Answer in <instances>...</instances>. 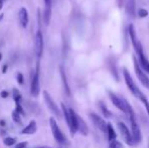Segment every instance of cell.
<instances>
[{
    "instance_id": "cell-7",
    "label": "cell",
    "mask_w": 149,
    "mask_h": 148,
    "mask_svg": "<svg viewBox=\"0 0 149 148\" xmlns=\"http://www.w3.org/2000/svg\"><path fill=\"white\" fill-rule=\"evenodd\" d=\"M89 117L91 119L92 123L96 126V128L100 131H102V133H107V123L104 122V120L102 118H100L98 115L94 114V113H90Z\"/></svg>"
},
{
    "instance_id": "cell-23",
    "label": "cell",
    "mask_w": 149,
    "mask_h": 148,
    "mask_svg": "<svg viewBox=\"0 0 149 148\" xmlns=\"http://www.w3.org/2000/svg\"><path fill=\"white\" fill-rule=\"evenodd\" d=\"M110 148H123V146H122V144L119 141L114 140L110 143Z\"/></svg>"
},
{
    "instance_id": "cell-14",
    "label": "cell",
    "mask_w": 149,
    "mask_h": 148,
    "mask_svg": "<svg viewBox=\"0 0 149 148\" xmlns=\"http://www.w3.org/2000/svg\"><path fill=\"white\" fill-rule=\"evenodd\" d=\"M138 56H139V65L141 68H143V70L145 72H147L149 74V62L148 60L146 59L145 55H144V52L141 51L140 53H137Z\"/></svg>"
},
{
    "instance_id": "cell-25",
    "label": "cell",
    "mask_w": 149,
    "mask_h": 148,
    "mask_svg": "<svg viewBox=\"0 0 149 148\" xmlns=\"http://www.w3.org/2000/svg\"><path fill=\"white\" fill-rule=\"evenodd\" d=\"M15 112L17 113V114H19V115H24V110H22V108L20 107L19 103H16V111Z\"/></svg>"
},
{
    "instance_id": "cell-30",
    "label": "cell",
    "mask_w": 149,
    "mask_h": 148,
    "mask_svg": "<svg viewBox=\"0 0 149 148\" xmlns=\"http://www.w3.org/2000/svg\"><path fill=\"white\" fill-rule=\"evenodd\" d=\"M3 2H4V0H0V9H1L2 6H3Z\"/></svg>"
},
{
    "instance_id": "cell-9",
    "label": "cell",
    "mask_w": 149,
    "mask_h": 148,
    "mask_svg": "<svg viewBox=\"0 0 149 148\" xmlns=\"http://www.w3.org/2000/svg\"><path fill=\"white\" fill-rule=\"evenodd\" d=\"M44 50V39H43V34L41 31H38L37 35H36V41H35V52L36 55L38 57H41L43 54Z\"/></svg>"
},
{
    "instance_id": "cell-2",
    "label": "cell",
    "mask_w": 149,
    "mask_h": 148,
    "mask_svg": "<svg viewBox=\"0 0 149 148\" xmlns=\"http://www.w3.org/2000/svg\"><path fill=\"white\" fill-rule=\"evenodd\" d=\"M129 117H130V122H131V136L133 139L134 144H138L141 141V132H140L139 125H138L137 121H136L135 115H134L133 110L129 112Z\"/></svg>"
},
{
    "instance_id": "cell-1",
    "label": "cell",
    "mask_w": 149,
    "mask_h": 148,
    "mask_svg": "<svg viewBox=\"0 0 149 148\" xmlns=\"http://www.w3.org/2000/svg\"><path fill=\"white\" fill-rule=\"evenodd\" d=\"M123 75H124V79H125L126 84H127V87L129 88V90L131 91L132 94H133L134 97H138L141 101H143L146 97L141 92V91H140V89L138 88V86L136 85V83L134 82L133 78H132L131 75H130L129 71H128L126 68H124V70H123Z\"/></svg>"
},
{
    "instance_id": "cell-3",
    "label": "cell",
    "mask_w": 149,
    "mask_h": 148,
    "mask_svg": "<svg viewBox=\"0 0 149 148\" xmlns=\"http://www.w3.org/2000/svg\"><path fill=\"white\" fill-rule=\"evenodd\" d=\"M108 92H109V95H110L111 101H112V103L115 105V107L118 108L119 110H121L122 112L126 113V114H129V112L132 111V107L129 105V103H128L127 101H125L124 99L116 95L114 92H112V91H108Z\"/></svg>"
},
{
    "instance_id": "cell-18",
    "label": "cell",
    "mask_w": 149,
    "mask_h": 148,
    "mask_svg": "<svg viewBox=\"0 0 149 148\" xmlns=\"http://www.w3.org/2000/svg\"><path fill=\"white\" fill-rule=\"evenodd\" d=\"M60 74H61V78H62L63 85H64L65 92L67 93V95H70V88H69L68 82H67V78H66V75H65V72H64V68H63L62 66L60 67Z\"/></svg>"
},
{
    "instance_id": "cell-19",
    "label": "cell",
    "mask_w": 149,
    "mask_h": 148,
    "mask_svg": "<svg viewBox=\"0 0 149 148\" xmlns=\"http://www.w3.org/2000/svg\"><path fill=\"white\" fill-rule=\"evenodd\" d=\"M135 0H128L127 2V12L131 16L135 14Z\"/></svg>"
},
{
    "instance_id": "cell-8",
    "label": "cell",
    "mask_w": 149,
    "mask_h": 148,
    "mask_svg": "<svg viewBox=\"0 0 149 148\" xmlns=\"http://www.w3.org/2000/svg\"><path fill=\"white\" fill-rule=\"evenodd\" d=\"M43 94H44V99H45V101H46V104H47L48 108L51 110L53 114H55L57 117H60V115H61L60 111H59V109H58L57 105L55 104V101H54L53 99L51 97V95H50L49 93H48V91H46V90L43 91Z\"/></svg>"
},
{
    "instance_id": "cell-28",
    "label": "cell",
    "mask_w": 149,
    "mask_h": 148,
    "mask_svg": "<svg viewBox=\"0 0 149 148\" xmlns=\"http://www.w3.org/2000/svg\"><path fill=\"white\" fill-rule=\"evenodd\" d=\"M26 146H28V143H26V142H22V143H18V144L15 146V148H26Z\"/></svg>"
},
{
    "instance_id": "cell-17",
    "label": "cell",
    "mask_w": 149,
    "mask_h": 148,
    "mask_svg": "<svg viewBox=\"0 0 149 148\" xmlns=\"http://www.w3.org/2000/svg\"><path fill=\"white\" fill-rule=\"evenodd\" d=\"M36 131H37V125H36L35 121H31L30 124H29L28 126H26V128L22 131V134L31 135V134H35Z\"/></svg>"
},
{
    "instance_id": "cell-27",
    "label": "cell",
    "mask_w": 149,
    "mask_h": 148,
    "mask_svg": "<svg viewBox=\"0 0 149 148\" xmlns=\"http://www.w3.org/2000/svg\"><path fill=\"white\" fill-rule=\"evenodd\" d=\"M142 103L145 105V108H146V111H147V113H148V116H149V103H148V101H147V99H144L143 101H142Z\"/></svg>"
},
{
    "instance_id": "cell-11",
    "label": "cell",
    "mask_w": 149,
    "mask_h": 148,
    "mask_svg": "<svg viewBox=\"0 0 149 148\" xmlns=\"http://www.w3.org/2000/svg\"><path fill=\"white\" fill-rule=\"evenodd\" d=\"M31 92L33 97H38L40 92V82H39V68H37L35 74L33 75L31 82Z\"/></svg>"
},
{
    "instance_id": "cell-15",
    "label": "cell",
    "mask_w": 149,
    "mask_h": 148,
    "mask_svg": "<svg viewBox=\"0 0 149 148\" xmlns=\"http://www.w3.org/2000/svg\"><path fill=\"white\" fill-rule=\"evenodd\" d=\"M77 131H80L83 135H87L88 133V128L86 124L79 116H77Z\"/></svg>"
},
{
    "instance_id": "cell-16",
    "label": "cell",
    "mask_w": 149,
    "mask_h": 148,
    "mask_svg": "<svg viewBox=\"0 0 149 148\" xmlns=\"http://www.w3.org/2000/svg\"><path fill=\"white\" fill-rule=\"evenodd\" d=\"M106 134H108V138H109V141H110V142L116 140L117 134H116V132H115L114 127L112 126L111 123H108V124H107V133Z\"/></svg>"
},
{
    "instance_id": "cell-29",
    "label": "cell",
    "mask_w": 149,
    "mask_h": 148,
    "mask_svg": "<svg viewBox=\"0 0 149 148\" xmlns=\"http://www.w3.org/2000/svg\"><path fill=\"white\" fill-rule=\"evenodd\" d=\"M17 77H18V82L22 84V74H18Z\"/></svg>"
},
{
    "instance_id": "cell-10",
    "label": "cell",
    "mask_w": 149,
    "mask_h": 148,
    "mask_svg": "<svg viewBox=\"0 0 149 148\" xmlns=\"http://www.w3.org/2000/svg\"><path fill=\"white\" fill-rule=\"evenodd\" d=\"M118 126H119V129H120V132H121V134H122V137L124 138L125 142L127 143L128 145H134L133 139H132L131 133H130L128 127L126 126L124 123H122V122L119 123Z\"/></svg>"
},
{
    "instance_id": "cell-26",
    "label": "cell",
    "mask_w": 149,
    "mask_h": 148,
    "mask_svg": "<svg viewBox=\"0 0 149 148\" xmlns=\"http://www.w3.org/2000/svg\"><path fill=\"white\" fill-rule=\"evenodd\" d=\"M13 95H14V99H15V101H16V103H18V101H19V99H20L19 92H18V91H16L15 89H14V90H13Z\"/></svg>"
},
{
    "instance_id": "cell-24",
    "label": "cell",
    "mask_w": 149,
    "mask_h": 148,
    "mask_svg": "<svg viewBox=\"0 0 149 148\" xmlns=\"http://www.w3.org/2000/svg\"><path fill=\"white\" fill-rule=\"evenodd\" d=\"M12 119H13L14 122H16V123H22V120H20L19 114H17L16 112L12 113Z\"/></svg>"
},
{
    "instance_id": "cell-5",
    "label": "cell",
    "mask_w": 149,
    "mask_h": 148,
    "mask_svg": "<svg viewBox=\"0 0 149 148\" xmlns=\"http://www.w3.org/2000/svg\"><path fill=\"white\" fill-rule=\"evenodd\" d=\"M133 62H134V69H135V73H136V75H137L138 79H139L140 82H141L144 86H146L149 88V78L147 77V75L143 72V69L140 67L139 63H138V61L135 58V56L133 57Z\"/></svg>"
},
{
    "instance_id": "cell-32",
    "label": "cell",
    "mask_w": 149,
    "mask_h": 148,
    "mask_svg": "<svg viewBox=\"0 0 149 148\" xmlns=\"http://www.w3.org/2000/svg\"><path fill=\"white\" fill-rule=\"evenodd\" d=\"M2 95H3V97H6V95H7V93H6V92H2Z\"/></svg>"
},
{
    "instance_id": "cell-21",
    "label": "cell",
    "mask_w": 149,
    "mask_h": 148,
    "mask_svg": "<svg viewBox=\"0 0 149 148\" xmlns=\"http://www.w3.org/2000/svg\"><path fill=\"white\" fill-rule=\"evenodd\" d=\"M15 142H16V139L13 138V137H6L3 140L4 145H6V146H11V145H13Z\"/></svg>"
},
{
    "instance_id": "cell-22",
    "label": "cell",
    "mask_w": 149,
    "mask_h": 148,
    "mask_svg": "<svg viewBox=\"0 0 149 148\" xmlns=\"http://www.w3.org/2000/svg\"><path fill=\"white\" fill-rule=\"evenodd\" d=\"M138 15H139V17H141V18L147 17L148 11L146 9H144V8H141V9L138 10Z\"/></svg>"
},
{
    "instance_id": "cell-6",
    "label": "cell",
    "mask_w": 149,
    "mask_h": 148,
    "mask_svg": "<svg viewBox=\"0 0 149 148\" xmlns=\"http://www.w3.org/2000/svg\"><path fill=\"white\" fill-rule=\"evenodd\" d=\"M128 32H129L130 38H131V42H132V44H133L134 49L136 50V52H137V53H140L141 51H143V48H142L141 43H140L139 40H138L137 35H136L135 28L133 26V24H130V26H129Z\"/></svg>"
},
{
    "instance_id": "cell-4",
    "label": "cell",
    "mask_w": 149,
    "mask_h": 148,
    "mask_svg": "<svg viewBox=\"0 0 149 148\" xmlns=\"http://www.w3.org/2000/svg\"><path fill=\"white\" fill-rule=\"evenodd\" d=\"M50 126H51V130H52V133H53V136L56 140L58 141L61 144H64L66 143V137L64 136L62 132H61L60 128L58 127L57 123H56L55 119L54 118H51L50 119Z\"/></svg>"
},
{
    "instance_id": "cell-12",
    "label": "cell",
    "mask_w": 149,
    "mask_h": 148,
    "mask_svg": "<svg viewBox=\"0 0 149 148\" xmlns=\"http://www.w3.org/2000/svg\"><path fill=\"white\" fill-rule=\"evenodd\" d=\"M68 126L72 134H75L77 131V115L72 109H69V123Z\"/></svg>"
},
{
    "instance_id": "cell-31",
    "label": "cell",
    "mask_w": 149,
    "mask_h": 148,
    "mask_svg": "<svg viewBox=\"0 0 149 148\" xmlns=\"http://www.w3.org/2000/svg\"><path fill=\"white\" fill-rule=\"evenodd\" d=\"M36 148H52V147H49V146H40V147H36Z\"/></svg>"
},
{
    "instance_id": "cell-13",
    "label": "cell",
    "mask_w": 149,
    "mask_h": 148,
    "mask_svg": "<svg viewBox=\"0 0 149 148\" xmlns=\"http://www.w3.org/2000/svg\"><path fill=\"white\" fill-rule=\"evenodd\" d=\"M18 18H19V22L22 28H26L29 22V14H28V10L24 7L20 8L19 12H18Z\"/></svg>"
},
{
    "instance_id": "cell-20",
    "label": "cell",
    "mask_w": 149,
    "mask_h": 148,
    "mask_svg": "<svg viewBox=\"0 0 149 148\" xmlns=\"http://www.w3.org/2000/svg\"><path fill=\"white\" fill-rule=\"evenodd\" d=\"M98 107H100V111H102V115H104L106 118H111L112 117V113L108 110V108L106 107V105H104V103H102V101H100L98 103Z\"/></svg>"
}]
</instances>
